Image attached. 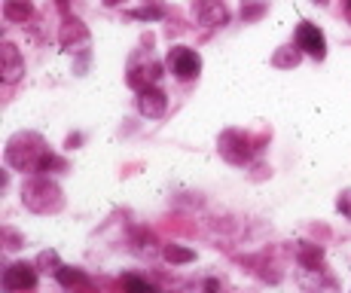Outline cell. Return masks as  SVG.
<instances>
[{"instance_id":"23","label":"cell","mask_w":351,"mask_h":293,"mask_svg":"<svg viewBox=\"0 0 351 293\" xmlns=\"http://www.w3.org/2000/svg\"><path fill=\"white\" fill-rule=\"evenodd\" d=\"M104 3H107V6H117V3H119V0H104Z\"/></svg>"},{"instance_id":"6","label":"cell","mask_w":351,"mask_h":293,"mask_svg":"<svg viewBox=\"0 0 351 293\" xmlns=\"http://www.w3.org/2000/svg\"><path fill=\"white\" fill-rule=\"evenodd\" d=\"M128 86L132 89H147V86H156L162 80V65L156 58H144V61H132V67H128Z\"/></svg>"},{"instance_id":"9","label":"cell","mask_w":351,"mask_h":293,"mask_svg":"<svg viewBox=\"0 0 351 293\" xmlns=\"http://www.w3.org/2000/svg\"><path fill=\"white\" fill-rule=\"evenodd\" d=\"M195 19L205 28H223L229 22V10L223 0H195Z\"/></svg>"},{"instance_id":"7","label":"cell","mask_w":351,"mask_h":293,"mask_svg":"<svg viewBox=\"0 0 351 293\" xmlns=\"http://www.w3.org/2000/svg\"><path fill=\"white\" fill-rule=\"evenodd\" d=\"M0 284H3V290H34L37 288V269L28 263H12L3 269Z\"/></svg>"},{"instance_id":"18","label":"cell","mask_w":351,"mask_h":293,"mask_svg":"<svg viewBox=\"0 0 351 293\" xmlns=\"http://www.w3.org/2000/svg\"><path fill=\"white\" fill-rule=\"evenodd\" d=\"M266 10H269V0H245V3H241V19L254 22V19H260Z\"/></svg>"},{"instance_id":"11","label":"cell","mask_w":351,"mask_h":293,"mask_svg":"<svg viewBox=\"0 0 351 293\" xmlns=\"http://www.w3.org/2000/svg\"><path fill=\"white\" fill-rule=\"evenodd\" d=\"M62 46L67 52H83L89 49V31L83 28L80 19H67L62 25Z\"/></svg>"},{"instance_id":"15","label":"cell","mask_w":351,"mask_h":293,"mask_svg":"<svg viewBox=\"0 0 351 293\" xmlns=\"http://www.w3.org/2000/svg\"><path fill=\"white\" fill-rule=\"evenodd\" d=\"M162 257H165L168 263L180 266V263H193V260H195V250H190V248H180V244H165Z\"/></svg>"},{"instance_id":"16","label":"cell","mask_w":351,"mask_h":293,"mask_svg":"<svg viewBox=\"0 0 351 293\" xmlns=\"http://www.w3.org/2000/svg\"><path fill=\"white\" fill-rule=\"evenodd\" d=\"M128 16H132V19H141V22H159V19H165V6H162V3L138 6V10H132Z\"/></svg>"},{"instance_id":"10","label":"cell","mask_w":351,"mask_h":293,"mask_svg":"<svg viewBox=\"0 0 351 293\" xmlns=\"http://www.w3.org/2000/svg\"><path fill=\"white\" fill-rule=\"evenodd\" d=\"M0 58H3V67H0V73H3V83H19L22 80V73H25V58H22V52L16 49L12 43H3L0 46Z\"/></svg>"},{"instance_id":"19","label":"cell","mask_w":351,"mask_h":293,"mask_svg":"<svg viewBox=\"0 0 351 293\" xmlns=\"http://www.w3.org/2000/svg\"><path fill=\"white\" fill-rule=\"evenodd\" d=\"M37 266H40L43 272H52V275L62 269V263H58V254H56V250H43V254L37 257Z\"/></svg>"},{"instance_id":"8","label":"cell","mask_w":351,"mask_h":293,"mask_svg":"<svg viewBox=\"0 0 351 293\" xmlns=\"http://www.w3.org/2000/svg\"><path fill=\"white\" fill-rule=\"evenodd\" d=\"M138 110L144 113L147 119H159V117H165V110H168V95L162 92L159 86H147V89H141V92H138Z\"/></svg>"},{"instance_id":"13","label":"cell","mask_w":351,"mask_h":293,"mask_svg":"<svg viewBox=\"0 0 351 293\" xmlns=\"http://www.w3.org/2000/svg\"><path fill=\"white\" fill-rule=\"evenodd\" d=\"M3 16L10 19V22L25 25L34 16V3L31 0H3Z\"/></svg>"},{"instance_id":"4","label":"cell","mask_w":351,"mask_h":293,"mask_svg":"<svg viewBox=\"0 0 351 293\" xmlns=\"http://www.w3.org/2000/svg\"><path fill=\"white\" fill-rule=\"evenodd\" d=\"M220 156L232 165H245L247 159L254 156V147H251V138L239 128H229V132L220 134Z\"/></svg>"},{"instance_id":"1","label":"cell","mask_w":351,"mask_h":293,"mask_svg":"<svg viewBox=\"0 0 351 293\" xmlns=\"http://www.w3.org/2000/svg\"><path fill=\"white\" fill-rule=\"evenodd\" d=\"M46 150L49 147H46V141L40 138V134L22 132L6 144V162H10L12 168H19V172H37V165L46 156Z\"/></svg>"},{"instance_id":"12","label":"cell","mask_w":351,"mask_h":293,"mask_svg":"<svg viewBox=\"0 0 351 293\" xmlns=\"http://www.w3.org/2000/svg\"><path fill=\"white\" fill-rule=\"evenodd\" d=\"M296 260H300L302 269L318 272L324 266V248H318V244H312V242H300V248H296Z\"/></svg>"},{"instance_id":"5","label":"cell","mask_w":351,"mask_h":293,"mask_svg":"<svg viewBox=\"0 0 351 293\" xmlns=\"http://www.w3.org/2000/svg\"><path fill=\"white\" fill-rule=\"evenodd\" d=\"M296 46H300L306 56H312L318 61L327 56V37H324V31L312 22H302L300 28H296Z\"/></svg>"},{"instance_id":"24","label":"cell","mask_w":351,"mask_h":293,"mask_svg":"<svg viewBox=\"0 0 351 293\" xmlns=\"http://www.w3.org/2000/svg\"><path fill=\"white\" fill-rule=\"evenodd\" d=\"M58 6H62V10H67V0H58Z\"/></svg>"},{"instance_id":"17","label":"cell","mask_w":351,"mask_h":293,"mask_svg":"<svg viewBox=\"0 0 351 293\" xmlns=\"http://www.w3.org/2000/svg\"><path fill=\"white\" fill-rule=\"evenodd\" d=\"M300 46H296V49H293V46H285V49H278V52H275V58H272V65L275 67H293V65H300Z\"/></svg>"},{"instance_id":"14","label":"cell","mask_w":351,"mask_h":293,"mask_svg":"<svg viewBox=\"0 0 351 293\" xmlns=\"http://www.w3.org/2000/svg\"><path fill=\"white\" fill-rule=\"evenodd\" d=\"M56 278H58V284L62 288H89V275H86L83 269H73V266H62V269L56 272Z\"/></svg>"},{"instance_id":"3","label":"cell","mask_w":351,"mask_h":293,"mask_svg":"<svg viewBox=\"0 0 351 293\" xmlns=\"http://www.w3.org/2000/svg\"><path fill=\"white\" fill-rule=\"evenodd\" d=\"M168 71H171L174 77L180 80V83H186V80H195L202 73L199 52L190 49V46H174V49L168 52Z\"/></svg>"},{"instance_id":"2","label":"cell","mask_w":351,"mask_h":293,"mask_svg":"<svg viewBox=\"0 0 351 293\" xmlns=\"http://www.w3.org/2000/svg\"><path fill=\"white\" fill-rule=\"evenodd\" d=\"M22 202H25V208L34 211V214H52V211H58L64 205L62 189H58L52 180H46V177H34V180L25 183Z\"/></svg>"},{"instance_id":"20","label":"cell","mask_w":351,"mask_h":293,"mask_svg":"<svg viewBox=\"0 0 351 293\" xmlns=\"http://www.w3.org/2000/svg\"><path fill=\"white\" fill-rule=\"evenodd\" d=\"M56 168H64V159H58L56 153L46 150V156L40 159V165H37V174H49V172H56Z\"/></svg>"},{"instance_id":"25","label":"cell","mask_w":351,"mask_h":293,"mask_svg":"<svg viewBox=\"0 0 351 293\" xmlns=\"http://www.w3.org/2000/svg\"><path fill=\"white\" fill-rule=\"evenodd\" d=\"M318 3H324V0H318Z\"/></svg>"},{"instance_id":"21","label":"cell","mask_w":351,"mask_h":293,"mask_svg":"<svg viewBox=\"0 0 351 293\" xmlns=\"http://www.w3.org/2000/svg\"><path fill=\"white\" fill-rule=\"evenodd\" d=\"M336 208H339V214L346 217V220H351V189H342L339 199H336Z\"/></svg>"},{"instance_id":"22","label":"cell","mask_w":351,"mask_h":293,"mask_svg":"<svg viewBox=\"0 0 351 293\" xmlns=\"http://www.w3.org/2000/svg\"><path fill=\"white\" fill-rule=\"evenodd\" d=\"M123 288L125 290H153V284L150 281H144V278H123Z\"/></svg>"}]
</instances>
